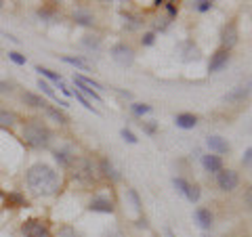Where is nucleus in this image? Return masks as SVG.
I'll list each match as a JSON object with an SVG mask.
<instances>
[{
	"label": "nucleus",
	"instance_id": "nucleus-11",
	"mask_svg": "<svg viewBox=\"0 0 252 237\" xmlns=\"http://www.w3.org/2000/svg\"><path fill=\"white\" fill-rule=\"evenodd\" d=\"M193 220H195V225H198L202 231H210L212 225H215V216H212L210 208H204V206L193 210Z\"/></svg>",
	"mask_w": 252,
	"mask_h": 237
},
{
	"label": "nucleus",
	"instance_id": "nucleus-37",
	"mask_svg": "<svg viewBox=\"0 0 252 237\" xmlns=\"http://www.w3.org/2000/svg\"><path fill=\"white\" fill-rule=\"evenodd\" d=\"M193 9L198 13H206V11L212 9V2L210 0H198V2H193Z\"/></svg>",
	"mask_w": 252,
	"mask_h": 237
},
{
	"label": "nucleus",
	"instance_id": "nucleus-10",
	"mask_svg": "<svg viewBox=\"0 0 252 237\" xmlns=\"http://www.w3.org/2000/svg\"><path fill=\"white\" fill-rule=\"evenodd\" d=\"M89 210L91 212H97V214H114L116 206H114V202L109 200V197L97 195V197H93V200L89 202Z\"/></svg>",
	"mask_w": 252,
	"mask_h": 237
},
{
	"label": "nucleus",
	"instance_id": "nucleus-38",
	"mask_svg": "<svg viewBox=\"0 0 252 237\" xmlns=\"http://www.w3.org/2000/svg\"><path fill=\"white\" fill-rule=\"evenodd\" d=\"M156 42V31H145L143 38H141V44L143 46H152Z\"/></svg>",
	"mask_w": 252,
	"mask_h": 237
},
{
	"label": "nucleus",
	"instance_id": "nucleus-22",
	"mask_svg": "<svg viewBox=\"0 0 252 237\" xmlns=\"http://www.w3.org/2000/svg\"><path fill=\"white\" fill-rule=\"evenodd\" d=\"M61 61L67 63V65H74L76 69H82V72H89L91 65L86 63V59L82 57H72V55H61Z\"/></svg>",
	"mask_w": 252,
	"mask_h": 237
},
{
	"label": "nucleus",
	"instance_id": "nucleus-14",
	"mask_svg": "<svg viewBox=\"0 0 252 237\" xmlns=\"http://www.w3.org/2000/svg\"><path fill=\"white\" fill-rule=\"evenodd\" d=\"M99 170H101V175H103L105 178L114 180V183H116V180H120V172L116 170V166L109 162L107 157H101V160H99Z\"/></svg>",
	"mask_w": 252,
	"mask_h": 237
},
{
	"label": "nucleus",
	"instance_id": "nucleus-32",
	"mask_svg": "<svg viewBox=\"0 0 252 237\" xmlns=\"http://www.w3.org/2000/svg\"><path fill=\"white\" fill-rule=\"evenodd\" d=\"M172 185H175V189H177L181 195H185L187 187H189V180H185L183 177H175V178H172Z\"/></svg>",
	"mask_w": 252,
	"mask_h": 237
},
{
	"label": "nucleus",
	"instance_id": "nucleus-42",
	"mask_svg": "<svg viewBox=\"0 0 252 237\" xmlns=\"http://www.w3.org/2000/svg\"><path fill=\"white\" fill-rule=\"evenodd\" d=\"M156 28L158 30H166L168 28V19H156Z\"/></svg>",
	"mask_w": 252,
	"mask_h": 237
},
{
	"label": "nucleus",
	"instance_id": "nucleus-30",
	"mask_svg": "<svg viewBox=\"0 0 252 237\" xmlns=\"http://www.w3.org/2000/svg\"><path fill=\"white\" fill-rule=\"evenodd\" d=\"M36 72L40 74V76H44V78H49V80H53V82H61V74H55L53 69H49V67H42V65H36Z\"/></svg>",
	"mask_w": 252,
	"mask_h": 237
},
{
	"label": "nucleus",
	"instance_id": "nucleus-9",
	"mask_svg": "<svg viewBox=\"0 0 252 237\" xmlns=\"http://www.w3.org/2000/svg\"><path fill=\"white\" fill-rule=\"evenodd\" d=\"M206 147L210 149V153L215 155H227L231 151V145L229 141H227L225 137H220V134H210V137H206Z\"/></svg>",
	"mask_w": 252,
	"mask_h": 237
},
{
	"label": "nucleus",
	"instance_id": "nucleus-48",
	"mask_svg": "<svg viewBox=\"0 0 252 237\" xmlns=\"http://www.w3.org/2000/svg\"><path fill=\"white\" fill-rule=\"evenodd\" d=\"M154 237H160V235H154Z\"/></svg>",
	"mask_w": 252,
	"mask_h": 237
},
{
	"label": "nucleus",
	"instance_id": "nucleus-41",
	"mask_svg": "<svg viewBox=\"0 0 252 237\" xmlns=\"http://www.w3.org/2000/svg\"><path fill=\"white\" fill-rule=\"evenodd\" d=\"M164 6H166V11H168L170 17H175V15L179 13V9H177V4H175V2H164Z\"/></svg>",
	"mask_w": 252,
	"mask_h": 237
},
{
	"label": "nucleus",
	"instance_id": "nucleus-8",
	"mask_svg": "<svg viewBox=\"0 0 252 237\" xmlns=\"http://www.w3.org/2000/svg\"><path fill=\"white\" fill-rule=\"evenodd\" d=\"M231 61V53L225 51V49H217L215 53L210 55V61H208V74H217L220 72L223 67H227V63Z\"/></svg>",
	"mask_w": 252,
	"mask_h": 237
},
{
	"label": "nucleus",
	"instance_id": "nucleus-12",
	"mask_svg": "<svg viewBox=\"0 0 252 237\" xmlns=\"http://www.w3.org/2000/svg\"><path fill=\"white\" fill-rule=\"evenodd\" d=\"M202 166L210 175H219V172L223 170V160L215 153H206V155H202Z\"/></svg>",
	"mask_w": 252,
	"mask_h": 237
},
{
	"label": "nucleus",
	"instance_id": "nucleus-13",
	"mask_svg": "<svg viewBox=\"0 0 252 237\" xmlns=\"http://www.w3.org/2000/svg\"><path fill=\"white\" fill-rule=\"evenodd\" d=\"M198 122H200V118L195 116V114H177L175 116V124H177V128H181V130H191V128H195L198 126Z\"/></svg>",
	"mask_w": 252,
	"mask_h": 237
},
{
	"label": "nucleus",
	"instance_id": "nucleus-44",
	"mask_svg": "<svg viewBox=\"0 0 252 237\" xmlns=\"http://www.w3.org/2000/svg\"><path fill=\"white\" fill-rule=\"evenodd\" d=\"M9 90H11V84L4 82V80H0V92H9Z\"/></svg>",
	"mask_w": 252,
	"mask_h": 237
},
{
	"label": "nucleus",
	"instance_id": "nucleus-15",
	"mask_svg": "<svg viewBox=\"0 0 252 237\" xmlns=\"http://www.w3.org/2000/svg\"><path fill=\"white\" fill-rule=\"evenodd\" d=\"M179 49H181V55H183V61H198L200 59V49L191 40L183 42Z\"/></svg>",
	"mask_w": 252,
	"mask_h": 237
},
{
	"label": "nucleus",
	"instance_id": "nucleus-34",
	"mask_svg": "<svg viewBox=\"0 0 252 237\" xmlns=\"http://www.w3.org/2000/svg\"><path fill=\"white\" fill-rule=\"evenodd\" d=\"M126 195L130 197V202H132V206H135V210H137V212H141V206H143V204H141L139 193L135 191V189H126Z\"/></svg>",
	"mask_w": 252,
	"mask_h": 237
},
{
	"label": "nucleus",
	"instance_id": "nucleus-3",
	"mask_svg": "<svg viewBox=\"0 0 252 237\" xmlns=\"http://www.w3.org/2000/svg\"><path fill=\"white\" fill-rule=\"evenodd\" d=\"M72 175L76 180H82V183H89V180H93L94 177V166L91 160H86V157H74L72 162Z\"/></svg>",
	"mask_w": 252,
	"mask_h": 237
},
{
	"label": "nucleus",
	"instance_id": "nucleus-25",
	"mask_svg": "<svg viewBox=\"0 0 252 237\" xmlns=\"http://www.w3.org/2000/svg\"><path fill=\"white\" fill-rule=\"evenodd\" d=\"M80 44L84 46V49H89V51H99L101 49V38L99 36H82Z\"/></svg>",
	"mask_w": 252,
	"mask_h": 237
},
{
	"label": "nucleus",
	"instance_id": "nucleus-45",
	"mask_svg": "<svg viewBox=\"0 0 252 237\" xmlns=\"http://www.w3.org/2000/svg\"><path fill=\"white\" fill-rule=\"evenodd\" d=\"M103 237H124V235H122L120 231H116V229H112V231H107Z\"/></svg>",
	"mask_w": 252,
	"mask_h": 237
},
{
	"label": "nucleus",
	"instance_id": "nucleus-2",
	"mask_svg": "<svg viewBox=\"0 0 252 237\" xmlns=\"http://www.w3.org/2000/svg\"><path fill=\"white\" fill-rule=\"evenodd\" d=\"M23 141L34 149H46L53 141V130L38 118H30L23 124Z\"/></svg>",
	"mask_w": 252,
	"mask_h": 237
},
{
	"label": "nucleus",
	"instance_id": "nucleus-27",
	"mask_svg": "<svg viewBox=\"0 0 252 237\" xmlns=\"http://www.w3.org/2000/svg\"><path fill=\"white\" fill-rule=\"evenodd\" d=\"M122 17H124V26H128V30H137L143 26L141 17H137V15H132V13H122Z\"/></svg>",
	"mask_w": 252,
	"mask_h": 237
},
{
	"label": "nucleus",
	"instance_id": "nucleus-26",
	"mask_svg": "<svg viewBox=\"0 0 252 237\" xmlns=\"http://www.w3.org/2000/svg\"><path fill=\"white\" fill-rule=\"evenodd\" d=\"M185 200L187 202H191V204H198L200 202V197H202V191H200V187L198 185H191L189 183V187H187V191H185Z\"/></svg>",
	"mask_w": 252,
	"mask_h": 237
},
{
	"label": "nucleus",
	"instance_id": "nucleus-28",
	"mask_svg": "<svg viewBox=\"0 0 252 237\" xmlns=\"http://www.w3.org/2000/svg\"><path fill=\"white\" fill-rule=\"evenodd\" d=\"M74 78H78V80H80V82H84L86 86H91V89L93 90H105V86L103 84H101V82H97V80H93V78H89V76H82V74H74Z\"/></svg>",
	"mask_w": 252,
	"mask_h": 237
},
{
	"label": "nucleus",
	"instance_id": "nucleus-17",
	"mask_svg": "<svg viewBox=\"0 0 252 237\" xmlns=\"http://www.w3.org/2000/svg\"><path fill=\"white\" fill-rule=\"evenodd\" d=\"M250 94V89L248 86H238V89H233L231 92H227L223 101H227V103H242L244 99H246Z\"/></svg>",
	"mask_w": 252,
	"mask_h": 237
},
{
	"label": "nucleus",
	"instance_id": "nucleus-36",
	"mask_svg": "<svg viewBox=\"0 0 252 237\" xmlns=\"http://www.w3.org/2000/svg\"><path fill=\"white\" fill-rule=\"evenodd\" d=\"M59 237H82L80 233L76 231L74 227H69V225H65V227H61L59 229Z\"/></svg>",
	"mask_w": 252,
	"mask_h": 237
},
{
	"label": "nucleus",
	"instance_id": "nucleus-24",
	"mask_svg": "<svg viewBox=\"0 0 252 237\" xmlns=\"http://www.w3.org/2000/svg\"><path fill=\"white\" fill-rule=\"evenodd\" d=\"M53 155H55V160H57V164L63 166V168H69L74 162V157H76V155L69 153L67 149H57V151H53Z\"/></svg>",
	"mask_w": 252,
	"mask_h": 237
},
{
	"label": "nucleus",
	"instance_id": "nucleus-33",
	"mask_svg": "<svg viewBox=\"0 0 252 237\" xmlns=\"http://www.w3.org/2000/svg\"><path fill=\"white\" fill-rule=\"evenodd\" d=\"M120 137H122V139L126 141V143H130V145H137V143H139L137 134L132 132L130 128H122V130H120Z\"/></svg>",
	"mask_w": 252,
	"mask_h": 237
},
{
	"label": "nucleus",
	"instance_id": "nucleus-19",
	"mask_svg": "<svg viewBox=\"0 0 252 237\" xmlns=\"http://www.w3.org/2000/svg\"><path fill=\"white\" fill-rule=\"evenodd\" d=\"M21 101H23L26 105L34 107V109H42V112H44V107L49 105L42 97H38V94H34V92H23V94H21Z\"/></svg>",
	"mask_w": 252,
	"mask_h": 237
},
{
	"label": "nucleus",
	"instance_id": "nucleus-4",
	"mask_svg": "<svg viewBox=\"0 0 252 237\" xmlns=\"http://www.w3.org/2000/svg\"><path fill=\"white\" fill-rule=\"evenodd\" d=\"M112 59L118 63V65L128 67V65H132V63H135V51H132L128 44H124V42L114 44V46H112Z\"/></svg>",
	"mask_w": 252,
	"mask_h": 237
},
{
	"label": "nucleus",
	"instance_id": "nucleus-47",
	"mask_svg": "<svg viewBox=\"0 0 252 237\" xmlns=\"http://www.w3.org/2000/svg\"><path fill=\"white\" fill-rule=\"evenodd\" d=\"M0 9H2V2H0Z\"/></svg>",
	"mask_w": 252,
	"mask_h": 237
},
{
	"label": "nucleus",
	"instance_id": "nucleus-20",
	"mask_svg": "<svg viewBox=\"0 0 252 237\" xmlns=\"http://www.w3.org/2000/svg\"><path fill=\"white\" fill-rule=\"evenodd\" d=\"M38 89H40V90H42V92L46 94V97H51L53 101H57V103H59L61 107H69V105H67V101L59 99V94L53 90V86H51L49 82H46V80H42V78H40V80H38Z\"/></svg>",
	"mask_w": 252,
	"mask_h": 237
},
{
	"label": "nucleus",
	"instance_id": "nucleus-31",
	"mask_svg": "<svg viewBox=\"0 0 252 237\" xmlns=\"http://www.w3.org/2000/svg\"><path fill=\"white\" fill-rule=\"evenodd\" d=\"M72 94H74V97H76L78 101H80V103H82V105H84L86 109H89V112H93V114H97V116H99V109H97V107H93V103H91V101H89V99H86V97H84V94H80V92H78V90H74Z\"/></svg>",
	"mask_w": 252,
	"mask_h": 237
},
{
	"label": "nucleus",
	"instance_id": "nucleus-40",
	"mask_svg": "<svg viewBox=\"0 0 252 237\" xmlns=\"http://www.w3.org/2000/svg\"><path fill=\"white\" fill-rule=\"evenodd\" d=\"M242 164H244V166H250V164H252V147H248L246 151H244V155H242Z\"/></svg>",
	"mask_w": 252,
	"mask_h": 237
},
{
	"label": "nucleus",
	"instance_id": "nucleus-46",
	"mask_svg": "<svg viewBox=\"0 0 252 237\" xmlns=\"http://www.w3.org/2000/svg\"><path fill=\"white\" fill-rule=\"evenodd\" d=\"M166 233H168V237H177V233L172 231V229H166Z\"/></svg>",
	"mask_w": 252,
	"mask_h": 237
},
{
	"label": "nucleus",
	"instance_id": "nucleus-5",
	"mask_svg": "<svg viewBox=\"0 0 252 237\" xmlns=\"http://www.w3.org/2000/svg\"><path fill=\"white\" fill-rule=\"evenodd\" d=\"M217 185H219V189L220 191H225V193H231V191H235L238 189V185H240V177H238V172L235 170H220L219 175H217Z\"/></svg>",
	"mask_w": 252,
	"mask_h": 237
},
{
	"label": "nucleus",
	"instance_id": "nucleus-35",
	"mask_svg": "<svg viewBox=\"0 0 252 237\" xmlns=\"http://www.w3.org/2000/svg\"><path fill=\"white\" fill-rule=\"evenodd\" d=\"M9 59L15 63V65H26V55H21V53H17V51H9Z\"/></svg>",
	"mask_w": 252,
	"mask_h": 237
},
{
	"label": "nucleus",
	"instance_id": "nucleus-43",
	"mask_svg": "<svg viewBox=\"0 0 252 237\" xmlns=\"http://www.w3.org/2000/svg\"><path fill=\"white\" fill-rule=\"evenodd\" d=\"M137 227H139V229H149V223H147V218H145V216L137 218Z\"/></svg>",
	"mask_w": 252,
	"mask_h": 237
},
{
	"label": "nucleus",
	"instance_id": "nucleus-23",
	"mask_svg": "<svg viewBox=\"0 0 252 237\" xmlns=\"http://www.w3.org/2000/svg\"><path fill=\"white\" fill-rule=\"evenodd\" d=\"M17 124V114L9 109H0V128H13Z\"/></svg>",
	"mask_w": 252,
	"mask_h": 237
},
{
	"label": "nucleus",
	"instance_id": "nucleus-21",
	"mask_svg": "<svg viewBox=\"0 0 252 237\" xmlns=\"http://www.w3.org/2000/svg\"><path fill=\"white\" fill-rule=\"evenodd\" d=\"M44 114L51 118V120H55L57 124H67L69 122V118H67V114L65 112H61L59 107H53V105H46L44 107Z\"/></svg>",
	"mask_w": 252,
	"mask_h": 237
},
{
	"label": "nucleus",
	"instance_id": "nucleus-7",
	"mask_svg": "<svg viewBox=\"0 0 252 237\" xmlns=\"http://www.w3.org/2000/svg\"><path fill=\"white\" fill-rule=\"evenodd\" d=\"M21 233H23V237H51L49 227L42 225L40 220H36V218L26 220V223L21 225Z\"/></svg>",
	"mask_w": 252,
	"mask_h": 237
},
{
	"label": "nucleus",
	"instance_id": "nucleus-18",
	"mask_svg": "<svg viewBox=\"0 0 252 237\" xmlns=\"http://www.w3.org/2000/svg\"><path fill=\"white\" fill-rule=\"evenodd\" d=\"M74 84H76V90L80 92V94H84V97H89V99H93V101H97V103H103V97H101L97 90H93L91 86H86L84 82H80L78 78H74Z\"/></svg>",
	"mask_w": 252,
	"mask_h": 237
},
{
	"label": "nucleus",
	"instance_id": "nucleus-29",
	"mask_svg": "<svg viewBox=\"0 0 252 237\" xmlns=\"http://www.w3.org/2000/svg\"><path fill=\"white\" fill-rule=\"evenodd\" d=\"M130 112L135 114L137 118H143L147 114H152V105H147V103H130Z\"/></svg>",
	"mask_w": 252,
	"mask_h": 237
},
{
	"label": "nucleus",
	"instance_id": "nucleus-1",
	"mask_svg": "<svg viewBox=\"0 0 252 237\" xmlns=\"http://www.w3.org/2000/svg\"><path fill=\"white\" fill-rule=\"evenodd\" d=\"M26 185L30 187L32 193L36 195H55L59 191V175L51 168L49 164L38 162L34 166H30L26 172Z\"/></svg>",
	"mask_w": 252,
	"mask_h": 237
},
{
	"label": "nucleus",
	"instance_id": "nucleus-16",
	"mask_svg": "<svg viewBox=\"0 0 252 237\" xmlns=\"http://www.w3.org/2000/svg\"><path fill=\"white\" fill-rule=\"evenodd\" d=\"M72 17H74V21L78 23V26H84V28L94 26V15L91 11H86V9H76Z\"/></svg>",
	"mask_w": 252,
	"mask_h": 237
},
{
	"label": "nucleus",
	"instance_id": "nucleus-39",
	"mask_svg": "<svg viewBox=\"0 0 252 237\" xmlns=\"http://www.w3.org/2000/svg\"><path fill=\"white\" fill-rule=\"evenodd\" d=\"M141 126H143V130H145L147 134H154L156 128H158V124H156V122H141Z\"/></svg>",
	"mask_w": 252,
	"mask_h": 237
},
{
	"label": "nucleus",
	"instance_id": "nucleus-6",
	"mask_svg": "<svg viewBox=\"0 0 252 237\" xmlns=\"http://www.w3.org/2000/svg\"><path fill=\"white\" fill-rule=\"evenodd\" d=\"M240 40V31H238V26H235L233 21L225 23L223 30H220V49L225 51H231L235 44Z\"/></svg>",
	"mask_w": 252,
	"mask_h": 237
}]
</instances>
